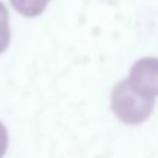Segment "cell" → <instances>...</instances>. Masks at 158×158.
I'll use <instances>...</instances> for the list:
<instances>
[{"instance_id": "6da1fadb", "label": "cell", "mask_w": 158, "mask_h": 158, "mask_svg": "<svg viewBox=\"0 0 158 158\" xmlns=\"http://www.w3.org/2000/svg\"><path fill=\"white\" fill-rule=\"evenodd\" d=\"M154 107V98L133 89L127 79L116 84L111 94V109L127 125H138L146 121Z\"/></svg>"}, {"instance_id": "7a4b0ae2", "label": "cell", "mask_w": 158, "mask_h": 158, "mask_svg": "<svg viewBox=\"0 0 158 158\" xmlns=\"http://www.w3.org/2000/svg\"><path fill=\"white\" fill-rule=\"evenodd\" d=\"M130 85L143 95L154 98L158 95V58L144 57L131 68L127 78Z\"/></svg>"}, {"instance_id": "3957f363", "label": "cell", "mask_w": 158, "mask_h": 158, "mask_svg": "<svg viewBox=\"0 0 158 158\" xmlns=\"http://www.w3.org/2000/svg\"><path fill=\"white\" fill-rule=\"evenodd\" d=\"M49 0H10L14 9L27 17H35L41 15Z\"/></svg>"}, {"instance_id": "277c9868", "label": "cell", "mask_w": 158, "mask_h": 158, "mask_svg": "<svg viewBox=\"0 0 158 158\" xmlns=\"http://www.w3.org/2000/svg\"><path fill=\"white\" fill-rule=\"evenodd\" d=\"M11 38L7 7L0 1V54L6 51Z\"/></svg>"}, {"instance_id": "5b68a950", "label": "cell", "mask_w": 158, "mask_h": 158, "mask_svg": "<svg viewBox=\"0 0 158 158\" xmlns=\"http://www.w3.org/2000/svg\"><path fill=\"white\" fill-rule=\"evenodd\" d=\"M9 146V135H7V130L5 127V125L0 121V158H2L6 153Z\"/></svg>"}]
</instances>
